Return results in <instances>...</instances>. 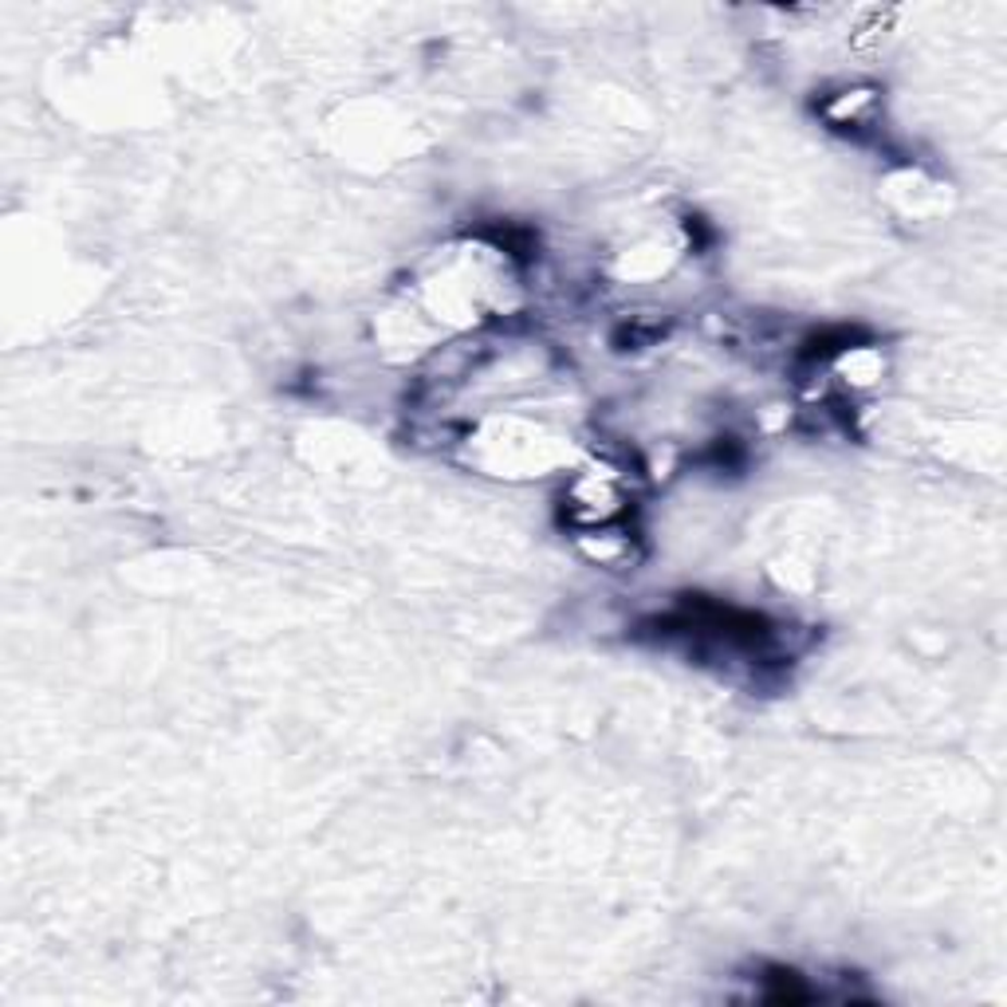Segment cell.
Listing matches in <instances>:
<instances>
[{
	"label": "cell",
	"instance_id": "obj_1",
	"mask_svg": "<svg viewBox=\"0 0 1007 1007\" xmlns=\"http://www.w3.org/2000/svg\"><path fill=\"white\" fill-rule=\"evenodd\" d=\"M763 999L768 1004H807V999H815V987L799 972H792V968H768Z\"/></svg>",
	"mask_w": 1007,
	"mask_h": 1007
}]
</instances>
